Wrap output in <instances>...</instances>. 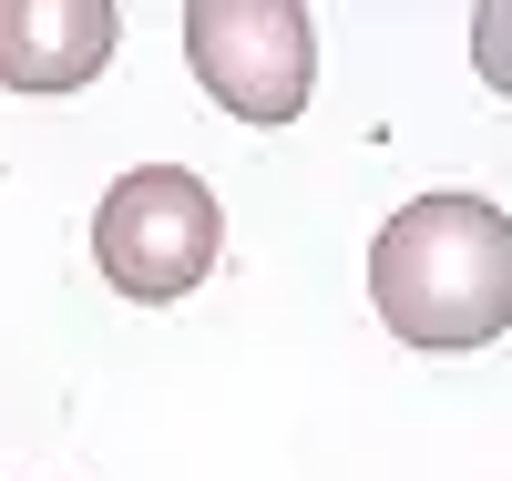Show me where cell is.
<instances>
[{"mask_svg": "<svg viewBox=\"0 0 512 481\" xmlns=\"http://www.w3.org/2000/svg\"><path fill=\"white\" fill-rule=\"evenodd\" d=\"M369 308L410 348H492L512 328V215L492 195H410L369 246Z\"/></svg>", "mask_w": 512, "mask_h": 481, "instance_id": "cell-1", "label": "cell"}, {"mask_svg": "<svg viewBox=\"0 0 512 481\" xmlns=\"http://www.w3.org/2000/svg\"><path fill=\"white\" fill-rule=\"evenodd\" d=\"M185 62L236 123H297L318 93V21L297 0H195Z\"/></svg>", "mask_w": 512, "mask_h": 481, "instance_id": "cell-3", "label": "cell"}, {"mask_svg": "<svg viewBox=\"0 0 512 481\" xmlns=\"http://www.w3.org/2000/svg\"><path fill=\"white\" fill-rule=\"evenodd\" d=\"M113 0H0V82L11 93H82L113 62Z\"/></svg>", "mask_w": 512, "mask_h": 481, "instance_id": "cell-4", "label": "cell"}, {"mask_svg": "<svg viewBox=\"0 0 512 481\" xmlns=\"http://www.w3.org/2000/svg\"><path fill=\"white\" fill-rule=\"evenodd\" d=\"M472 72L512 103V0H482L472 11Z\"/></svg>", "mask_w": 512, "mask_h": 481, "instance_id": "cell-5", "label": "cell"}, {"mask_svg": "<svg viewBox=\"0 0 512 481\" xmlns=\"http://www.w3.org/2000/svg\"><path fill=\"white\" fill-rule=\"evenodd\" d=\"M216 256H226V215L205 195V174H185V164H134L103 195V215H93V267L113 277V297H134V308L195 297L216 277Z\"/></svg>", "mask_w": 512, "mask_h": 481, "instance_id": "cell-2", "label": "cell"}]
</instances>
